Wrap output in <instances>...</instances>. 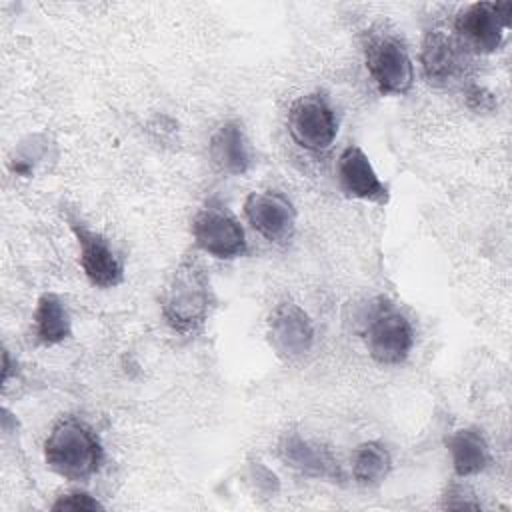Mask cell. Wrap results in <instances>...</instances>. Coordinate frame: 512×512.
I'll list each match as a JSON object with an SVG mask.
<instances>
[{"label": "cell", "mask_w": 512, "mask_h": 512, "mask_svg": "<svg viewBox=\"0 0 512 512\" xmlns=\"http://www.w3.org/2000/svg\"><path fill=\"white\" fill-rule=\"evenodd\" d=\"M210 298V278L204 264L196 256H186L164 290L162 314L176 332L190 334L206 322Z\"/></svg>", "instance_id": "cell-1"}, {"label": "cell", "mask_w": 512, "mask_h": 512, "mask_svg": "<svg viewBox=\"0 0 512 512\" xmlns=\"http://www.w3.org/2000/svg\"><path fill=\"white\" fill-rule=\"evenodd\" d=\"M46 466L66 480H88L98 472L102 446L90 426L78 418H62L44 442Z\"/></svg>", "instance_id": "cell-2"}, {"label": "cell", "mask_w": 512, "mask_h": 512, "mask_svg": "<svg viewBox=\"0 0 512 512\" xmlns=\"http://www.w3.org/2000/svg\"><path fill=\"white\" fill-rule=\"evenodd\" d=\"M288 132L304 150L322 152L330 148L338 124L328 100L322 94H306L294 100L288 112Z\"/></svg>", "instance_id": "cell-3"}, {"label": "cell", "mask_w": 512, "mask_h": 512, "mask_svg": "<svg viewBox=\"0 0 512 512\" xmlns=\"http://www.w3.org/2000/svg\"><path fill=\"white\" fill-rule=\"evenodd\" d=\"M510 16L512 2H476L456 16V32L474 52L490 54L500 48Z\"/></svg>", "instance_id": "cell-4"}, {"label": "cell", "mask_w": 512, "mask_h": 512, "mask_svg": "<svg viewBox=\"0 0 512 512\" xmlns=\"http://www.w3.org/2000/svg\"><path fill=\"white\" fill-rule=\"evenodd\" d=\"M366 68L382 94H406L414 68L406 48L392 36H374L366 44Z\"/></svg>", "instance_id": "cell-5"}, {"label": "cell", "mask_w": 512, "mask_h": 512, "mask_svg": "<svg viewBox=\"0 0 512 512\" xmlns=\"http://www.w3.org/2000/svg\"><path fill=\"white\" fill-rule=\"evenodd\" d=\"M192 236L206 254L230 260L246 252V236L238 220L220 206L202 208L192 222Z\"/></svg>", "instance_id": "cell-6"}, {"label": "cell", "mask_w": 512, "mask_h": 512, "mask_svg": "<svg viewBox=\"0 0 512 512\" xmlns=\"http://www.w3.org/2000/svg\"><path fill=\"white\" fill-rule=\"evenodd\" d=\"M414 344L412 326L404 314L390 306H380L368 322L366 346L380 364H400Z\"/></svg>", "instance_id": "cell-7"}, {"label": "cell", "mask_w": 512, "mask_h": 512, "mask_svg": "<svg viewBox=\"0 0 512 512\" xmlns=\"http://www.w3.org/2000/svg\"><path fill=\"white\" fill-rule=\"evenodd\" d=\"M268 338L280 358L298 360L312 348L314 326L298 304L282 302L270 314Z\"/></svg>", "instance_id": "cell-8"}, {"label": "cell", "mask_w": 512, "mask_h": 512, "mask_svg": "<svg viewBox=\"0 0 512 512\" xmlns=\"http://www.w3.org/2000/svg\"><path fill=\"white\" fill-rule=\"evenodd\" d=\"M250 226L270 242H284L294 234L296 210L280 192H252L244 202Z\"/></svg>", "instance_id": "cell-9"}, {"label": "cell", "mask_w": 512, "mask_h": 512, "mask_svg": "<svg viewBox=\"0 0 512 512\" xmlns=\"http://www.w3.org/2000/svg\"><path fill=\"white\" fill-rule=\"evenodd\" d=\"M70 226L80 244V264L88 280L100 288L118 286L124 278V268L108 240L78 222H72Z\"/></svg>", "instance_id": "cell-10"}, {"label": "cell", "mask_w": 512, "mask_h": 512, "mask_svg": "<svg viewBox=\"0 0 512 512\" xmlns=\"http://www.w3.org/2000/svg\"><path fill=\"white\" fill-rule=\"evenodd\" d=\"M338 180L342 190L358 200L388 202V188L378 178L370 158L358 146H348L338 158Z\"/></svg>", "instance_id": "cell-11"}, {"label": "cell", "mask_w": 512, "mask_h": 512, "mask_svg": "<svg viewBox=\"0 0 512 512\" xmlns=\"http://www.w3.org/2000/svg\"><path fill=\"white\" fill-rule=\"evenodd\" d=\"M208 154L212 164L230 176L246 174L252 166V148L238 122H224L210 138Z\"/></svg>", "instance_id": "cell-12"}, {"label": "cell", "mask_w": 512, "mask_h": 512, "mask_svg": "<svg viewBox=\"0 0 512 512\" xmlns=\"http://www.w3.org/2000/svg\"><path fill=\"white\" fill-rule=\"evenodd\" d=\"M280 458L290 464L292 468L318 478H334L338 474V462L332 458V454L302 438L298 432H286L278 446Z\"/></svg>", "instance_id": "cell-13"}, {"label": "cell", "mask_w": 512, "mask_h": 512, "mask_svg": "<svg viewBox=\"0 0 512 512\" xmlns=\"http://www.w3.org/2000/svg\"><path fill=\"white\" fill-rule=\"evenodd\" d=\"M460 46L444 30H430L422 42V68L432 84H448L460 72Z\"/></svg>", "instance_id": "cell-14"}, {"label": "cell", "mask_w": 512, "mask_h": 512, "mask_svg": "<svg viewBox=\"0 0 512 512\" xmlns=\"http://www.w3.org/2000/svg\"><path fill=\"white\" fill-rule=\"evenodd\" d=\"M452 466L456 476L466 478L482 472L488 466L490 452L484 436L476 428H462L448 438Z\"/></svg>", "instance_id": "cell-15"}, {"label": "cell", "mask_w": 512, "mask_h": 512, "mask_svg": "<svg viewBox=\"0 0 512 512\" xmlns=\"http://www.w3.org/2000/svg\"><path fill=\"white\" fill-rule=\"evenodd\" d=\"M36 338L46 344H58L70 336V314L56 294H42L34 312Z\"/></svg>", "instance_id": "cell-16"}, {"label": "cell", "mask_w": 512, "mask_h": 512, "mask_svg": "<svg viewBox=\"0 0 512 512\" xmlns=\"http://www.w3.org/2000/svg\"><path fill=\"white\" fill-rule=\"evenodd\" d=\"M392 468L390 452L380 442H364L354 450L352 456V474L362 486L380 484Z\"/></svg>", "instance_id": "cell-17"}, {"label": "cell", "mask_w": 512, "mask_h": 512, "mask_svg": "<svg viewBox=\"0 0 512 512\" xmlns=\"http://www.w3.org/2000/svg\"><path fill=\"white\" fill-rule=\"evenodd\" d=\"M100 508L102 504L86 492L64 494L52 504V510H100Z\"/></svg>", "instance_id": "cell-18"}, {"label": "cell", "mask_w": 512, "mask_h": 512, "mask_svg": "<svg viewBox=\"0 0 512 512\" xmlns=\"http://www.w3.org/2000/svg\"><path fill=\"white\" fill-rule=\"evenodd\" d=\"M444 506L446 508H480V504L474 500L472 492L460 484H452L444 494Z\"/></svg>", "instance_id": "cell-19"}, {"label": "cell", "mask_w": 512, "mask_h": 512, "mask_svg": "<svg viewBox=\"0 0 512 512\" xmlns=\"http://www.w3.org/2000/svg\"><path fill=\"white\" fill-rule=\"evenodd\" d=\"M468 102H470V104L476 102V108H488L490 102H492V98H490V96H484V90L478 88V86H474V88L468 92Z\"/></svg>", "instance_id": "cell-20"}]
</instances>
